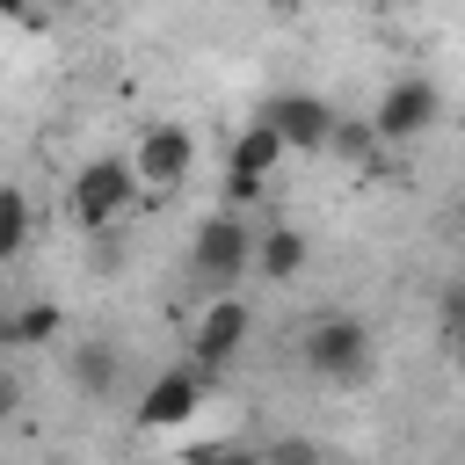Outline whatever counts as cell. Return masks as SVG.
I'll return each instance as SVG.
<instances>
[{
    "label": "cell",
    "instance_id": "6da1fadb",
    "mask_svg": "<svg viewBox=\"0 0 465 465\" xmlns=\"http://www.w3.org/2000/svg\"><path fill=\"white\" fill-rule=\"evenodd\" d=\"M247 269H254V225L240 211L196 218V232H189V276L211 283V298H225V291H240Z\"/></svg>",
    "mask_w": 465,
    "mask_h": 465
},
{
    "label": "cell",
    "instance_id": "7a4b0ae2",
    "mask_svg": "<svg viewBox=\"0 0 465 465\" xmlns=\"http://www.w3.org/2000/svg\"><path fill=\"white\" fill-rule=\"evenodd\" d=\"M298 356H305L312 378H327V385H356V378H371V327H363L356 312H327V320L305 327Z\"/></svg>",
    "mask_w": 465,
    "mask_h": 465
},
{
    "label": "cell",
    "instance_id": "3957f363",
    "mask_svg": "<svg viewBox=\"0 0 465 465\" xmlns=\"http://www.w3.org/2000/svg\"><path fill=\"white\" fill-rule=\"evenodd\" d=\"M247 334H254V305H247L240 291L211 298V305L196 312V327H189V371H196V378L232 371V356L247 349Z\"/></svg>",
    "mask_w": 465,
    "mask_h": 465
},
{
    "label": "cell",
    "instance_id": "277c9868",
    "mask_svg": "<svg viewBox=\"0 0 465 465\" xmlns=\"http://www.w3.org/2000/svg\"><path fill=\"white\" fill-rule=\"evenodd\" d=\"M131 196H138V174H131V160L102 153V160H87V167L73 174V196H65V211H73V225H87V232H109V225L131 211Z\"/></svg>",
    "mask_w": 465,
    "mask_h": 465
},
{
    "label": "cell",
    "instance_id": "5b68a950",
    "mask_svg": "<svg viewBox=\"0 0 465 465\" xmlns=\"http://www.w3.org/2000/svg\"><path fill=\"white\" fill-rule=\"evenodd\" d=\"M436 116H443V94H436V80H421V73H400V80L378 94V109H371L363 124H371V138H378V145H407V138H421Z\"/></svg>",
    "mask_w": 465,
    "mask_h": 465
},
{
    "label": "cell",
    "instance_id": "8992f818",
    "mask_svg": "<svg viewBox=\"0 0 465 465\" xmlns=\"http://www.w3.org/2000/svg\"><path fill=\"white\" fill-rule=\"evenodd\" d=\"M254 124H269L283 153H327V138H334V124H341V116H334V109H327L320 94L291 87V94H269Z\"/></svg>",
    "mask_w": 465,
    "mask_h": 465
},
{
    "label": "cell",
    "instance_id": "52a82bcc",
    "mask_svg": "<svg viewBox=\"0 0 465 465\" xmlns=\"http://www.w3.org/2000/svg\"><path fill=\"white\" fill-rule=\"evenodd\" d=\"M131 174H138V189H182L189 174H196V131L189 124H145V138H138V153H131Z\"/></svg>",
    "mask_w": 465,
    "mask_h": 465
},
{
    "label": "cell",
    "instance_id": "ba28073f",
    "mask_svg": "<svg viewBox=\"0 0 465 465\" xmlns=\"http://www.w3.org/2000/svg\"><path fill=\"white\" fill-rule=\"evenodd\" d=\"M283 167V145H276V131L269 124H247L232 145H225V211H240V203H254L262 189H269V174Z\"/></svg>",
    "mask_w": 465,
    "mask_h": 465
},
{
    "label": "cell",
    "instance_id": "9c48e42d",
    "mask_svg": "<svg viewBox=\"0 0 465 465\" xmlns=\"http://www.w3.org/2000/svg\"><path fill=\"white\" fill-rule=\"evenodd\" d=\"M203 385H211V378H196L189 363H174V371H160V378L145 385V400H138V429H182V421L196 414V400H203Z\"/></svg>",
    "mask_w": 465,
    "mask_h": 465
},
{
    "label": "cell",
    "instance_id": "30bf717a",
    "mask_svg": "<svg viewBox=\"0 0 465 465\" xmlns=\"http://www.w3.org/2000/svg\"><path fill=\"white\" fill-rule=\"evenodd\" d=\"M65 371H73V385H80L87 400H116L124 356H116V341H73V349H65Z\"/></svg>",
    "mask_w": 465,
    "mask_h": 465
},
{
    "label": "cell",
    "instance_id": "8fae6325",
    "mask_svg": "<svg viewBox=\"0 0 465 465\" xmlns=\"http://www.w3.org/2000/svg\"><path fill=\"white\" fill-rule=\"evenodd\" d=\"M254 269H262L269 283H291V276L305 269V232H298V225H269V232H254Z\"/></svg>",
    "mask_w": 465,
    "mask_h": 465
},
{
    "label": "cell",
    "instance_id": "7c38bea8",
    "mask_svg": "<svg viewBox=\"0 0 465 465\" xmlns=\"http://www.w3.org/2000/svg\"><path fill=\"white\" fill-rule=\"evenodd\" d=\"M29 232H36V211H29V189H15V182H0V262H15V254L29 247Z\"/></svg>",
    "mask_w": 465,
    "mask_h": 465
},
{
    "label": "cell",
    "instance_id": "4fadbf2b",
    "mask_svg": "<svg viewBox=\"0 0 465 465\" xmlns=\"http://www.w3.org/2000/svg\"><path fill=\"white\" fill-rule=\"evenodd\" d=\"M58 327H65L58 305H22V312L0 327V341H7V349H36V341H58Z\"/></svg>",
    "mask_w": 465,
    "mask_h": 465
},
{
    "label": "cell",
    "instance_id": "5bb4252c",
    "mask_svg": "<svg viewBox=\"0 0 465 465\" xmlns=\"http://www.w3.org/2000/svg\"><path fill=\"white\" fill-rule=\"evenodd\" d=\"M327 153H341L349 167H378V153H385V145L371 138V124H363V116H341V124H334V138H327Z\"/></svg>",
    "mask_w": 465,
    "mask_h": 465
},
{
    "label": "cell",
    "instance_id": "9a60e30c",
    "mask_svg": "<svg viewBox=\"0 0 465 465\" xmlns=\"http://www.w3.org/2000/svg\"><path fill=\"white\" fill-rule=\"evenodd\" d=\"M443 334H450V356H458V371H465V283L443 291Z\"/></svg>",
    "mask_w": 465,
    "mask_h": 465
},
{
    "label": "cell",
    "instance_id": "2e32d148",
    "mask_svg": "<svg viewBox=\"0 0 465 465\" xmlns=\"http://www.w3.org/2000/svg\"><path fill=\"white\" fill-rule=\"evenodd\" d=\"M262 465H320V450H312L305 436H283V443H269V450H262Z\"/></svg>",
    "mask_w": 465,
    "mask_h": 465
},
{
    "label": "cell",
    "instance_id": "e0dca14e",
    "mask_svg": "<svg viewBox=\"0 0 465 465\" xmlns=\"http://www.w3.org/2000/svg\"><path fill=\"white\" fill-rule=\"evenodd\" d=\"M189 465H262V450H247V443H211V450H196Z\"/></svg>",
    "mask_w": 465,
    "mask_h": 465
},
{
    "label": "cell",
    "instance_id": "ac0fdd59",
    "mask_svg": "<svg viewBox=\"0 0 465 465\" xmlns=\"http://www.w3.org/2000/svg\"><path fill=\"white\" fill-rule=\"evenodd\" d=\"M15 414V378H0V421Z\"/></svg>",
    "mask_w": 465,
    "mask_h": 465
}]
</instances>
